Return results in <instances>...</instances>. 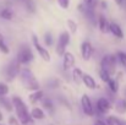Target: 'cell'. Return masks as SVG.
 I'll return each instance as SVG.
<instances>
[{
    "label": "cell",
    "instance_id": "1",
    "mask_svg": "<svg viewBox=\"0 0 126 125\" xmlns=\"http://www.w3.org/2000/svg\"><path fill=\"white\" fill-rule=\"evenodd\" d=\"M11 102H12L14 109H15V112H16L17 119H18V122L21 123V125H33L34 124V120H33V119L31 118V115H30L28 107H27V104L22 101L21 97L14 96V97L11 98Z\"/></svg>",
    "mask_w": 126,
    "mask_h": 125
},
{
    "label": "cell",
    "instance_id": "2",
    "mask_svg": "<svg viewBox=\"0 0 126 125\" xmlns=\"http://www.w3.org/2000/svg\"><path fill=\"white\" fill-rule=\"evenodd\" d=\"M18 76H20V79H21V81H22L26 89L32 92V91H36V89L41 88V85L38 82V80L34 77L33 71L30 68H21Z\"/></svg>",
    "mask_w": 126,
    "mask_h": 125
},
{
    "label": "cell",
    "instance_id": "3",
    "mask_svg": "<svg viewBox=\"0 0 126 125\" xmlns=\"http://www.w3.org/2000/svg\"><path fill=\"white\" fill-rule=\"evenodd\" d=\"M118 65H119V63H118V58H116L115 53L104 54L100 58V61H99V68L102 70L108 71L111 76L115 75V72L118 71Z\"/></svg>",
    "mask_w": 126,
    "mask_h": 125
},
{
    "label": "cell",
    "instance_id": "4",
    "mask_svg": "<svg viewBox=\"0 0 126 125\" xmlns=\"http://www.w3.org/2000/svg\"><path fill=\"white\" fill-rule=\"evenodd\" d=\"M16 60L22 66H27L28 64H31L34 60V54H33L31 45H28L26 43L21 44L18 50H17V54H16Z\"/></svg>",
    "mask_w": 126,
    "mask_h": 125
},
{
    "label": "cell",
    "instance_id": "5",
    "mask_svg": "<svg viewBox=\"0 0 126 125\" xmlns=\"http://www.w3.org/2000/svg\"><path fill=\"white\" fill-rule=\"evenodd\" d=\"M70 42H71L70 32H69V31H63V32L59 35L56 44H55V53H56L58 56L61 58V55L66 52V49H67Z\"/></svg>",
    "mask_w": 126,
    "mask_h": 125
},
{
    "label": "cell",
    "instance_id": "6",
    "mask_svg": "<svg viewBox=\"0 0 126 125\" xmlns=\"http://www.w3.org/2000/svg\"><path fill=\"white\" fill-rule=\"evenodd\" d=\"M21 68H22V65H21V64H20L17 60H16V58H15L14 60H11V61H10V63L6 65L5 71H4L6 81H7V82H12V81H14V80L18 76Z\"/></svg>",
    "mask_w": 126,
    "mask_h": 125
},
{
    "label": "cell",
    "instance_id": "7",
    "mask_svg": "<svg viewBox=\"0 0 126 125\" xmlns=\"http://www.w3.org/2000/svg\"><path fill=\"white\" fill-rule=\"evenodd\" d=\"M32 45H33V48L36 49V52L38 53V55L42 58L43 61H45V63H50V60H51L50 52L48 50V48H45L44 45L41 44V42H39V39H38L37 35H33V36H32Z\"/></svg>",
    "mask_w": 126,
    "mask_h": 125
},
{
    "label": "cell",
    "instance_id": "8",
    "mask_svg": "<svg viewBox=\"0 0 126 125\" xmlns=\"http://www.w3.org/2000/svg\"><path fill=\"white\" fill-rule=\"evenodd\" d=\"M76 64V58L75 55L71 53V52H65L63 55H61V66H63V70L64 71H69L71 70Z\"/></svg>",
    "mask_w": 126,
    "mask_h": 125
},
{
    "label": "cell",
    "instance_id": "9",
    "mask_svg": "<svg viewBox=\"0 0 126 125\" xmlns=\"http://www.w3.org/2000/svg\"><path fill=\"white\" fill-rule=\"evenodd\" d=\"M80 52H81V56H82L83 61H89L92 59V56H93V53H94L93 44L89 41H83L81 43Z\"/></svg>",
    "mask_w": 126,
    "mask_h": 125
},
{
    "label": "cell",
    "instance_id": "10",
    "mask_svg": "<svg viewBox=\"0 0 126 125\" xmlns=\"http://www.w3.org/2000/svg\"><path fill=\"white\" fill-rule=\"evenodd\" d=\"M81 108L83 110V113L88 117L94 115V107H93V102L91 99V97L88 94H82L81 96Z\"/></svg>",
    "mask_w": 126,
    "mask_h": 125
},
{
    "label": "cell",
    "instance_id": "11",
    "mask_svg": "<svg viewBox=\"0 0 126 125\" xmlns=\"http://www.w3.org/2000/svg\"><path fill=\"white\" fill-rule=\"evenodd\" d=\"M95 109L100 113V114H107L110 109H111V102L109 98L107 97H100L97 99L95 102Z\"/></svg>",
    "mask_w": 126,
    "mask_h": 125
},
{
    "label": "cell",
    "instance_id": "12",
    "mask_svg": "<svg viewBox=\"0 0 126 125\" xmlns=\"http://www.w3.org/2000/svg\"><path fill=\"white\" fill-rule=\"evenodd\" d=\"M109 20L107 18V16L104 14H99L97 16V26L100 31V33H109Z\"/></svg>",
    "mask_w": 126,
    "mask_h": 125
},
{
    "label": "cell",
    "instance_id": "13",
    "mask_svg": "<svg viewBox=\"0 0 126 125\" xmlns=\"http://www.w3.org/2000/svg\"><path fill=\"white\" fill-rule=\"evenodd\" d=\"M109 33H111L118 39H124V36H125L124 31H123V27L118 22H114V21H111L109 23Z\"/></svg>",
    "mask_w": 126,
    "mask_h": 125
},
{
    "label": "cell",
    "instance_id": "14",
    "mask_svg": "<svg viewBox=\"0 0 126 125\" xmlns=\"http://www.w3.org/2000/svg\"><path fill=\"white\" fill-rule=\"evenodd\" d=\"M83 16L86 17V20L89 22L91 26H97V14H95V10L94 9H88V7H84V11L82 12Z\"/></svg>",
    "mask_w": 126,
    "mask_h": 125
},
{
    "label": "cell",
    "instance_id": "15",
    "mask_svg": "<svg viewBox=\"0 0 126 125\" xmlns=\"http://www.w3.org/2000/svg\"><path fill=\"white\" fill-rule=\"evenodd\" d=\"M82 83H83L88 89H95V88L98 87L95 79H94L91 74H87V72H83V76H82Z\"/></svg>",
    "mask_w": 126,
    "mask_h": 125
},
{
    "label": "cell",
    "instance_id": "16",
    "mask_svg": "<svg viewBox=\"0 0 126 125\" xmlns=\"http://www.w3.org/2000/svg\"><path fill=\"white\" fill-rule=\"evenodd\" d=\"M44 97V91H42L41 88L39 89H36V91H32L28 96V101L31 104H36L38 102H41Z\"/></svg>",
    "mask_w": 126,
    "mask_h": 125
},
{
    "label": "cell",
    "instance_id": "17",
    "mask_svg": "<svg viewBox=\"0 0 126 125\" xmlns=\"http://www.w3.org/2000/svg\"><path fill=\"white\" fill-rule=\"evenodd\" d=\"M71 76H72V80H74V82L77 83V85H80V83H82V76H83V70L82 69H80V68H72L71 69Z\"/></svg>",
    "mask_w": 126,
    "mask_h": 125
},
{
    "label": "cell",
    "instance_id": "18",
    "mask_svg": "<svg viewBox=\"0 0 126 125\" xmlns=\"http://www.w3.org/2000/svg\"><path fill=\"white\" fill-rule=\"evenodd\" d=\"M30 115H31V118L33 120H42V119L45 118L44 110H43L42 108H39V107H33L32 110L30 112Z\"/></svg>",
    "mask_w": 126,
    "mask_h": 125
},
{
    "label": "cell",
    "instance_id": "19",
    "mask_svg": "<svg viewBox=\"0 0 126 125\" xmlns=\"http://www.w3.org/2000/svg\"><path fill=\"white\" fill-rule=\"evenodd\" d=\"M107 87H108V91H109V92L116 94V93L119 92V87H120V86H119V81H118L115 77H110L109 81L107 82Z\"/></svg>",
    "mask_w": 126,
    "mask_h": 125
},
{
    "label": "cell",
    "instance_id": "20",
    "mask_svg": "<svg viewBox=\"0 0 126 125\" xmlns=\"http://www.w3.org/2000/svg\"><path fill=\"white\" fill-rule=\"evenodd\" d=\"M0 17L5 21H11L14 18V11L11 7H4L0 10Z\"/></svg>",
    "mask_w": 126,
    "mask_h": 125
},
{
    "label": "cell",
    "instance_id": "21",
    "mask_svg": "<svg viewBox=\"0 0 126 125\" xmlns=\"http://www.w3.org/2000/svg\"><path fill=\"white\" fill-rule=\"evenodd\" d=\"M21 1L23 2V6H25V9H26L27 12H30V14H36V11H37V5H36L34 0H21Z\"/></svg>",
    "mask_w": 126,
    "mask_h": 125
},
{
    "label": "cell",
    "instance_id": "22",
    "mask_svg": "<svg viewBox=\"0 0 126 125\" xmlns=\"http://www.w3.org/2000/svg\"><path fill=\"white\" fill-rule=\"evenodd\" d=\"M114 108H115V110H116L119 114H125L126 113V98L118 99Z\"/></svg>",
    "mask_w": 126,
    "mask_h": 125
},
{
    "label": "cell",
    "instance_id": "23",
    "mask_svg": "<svg viewBox=\"0 0 126 125\" xmlns=\"http://www.w3.org/2000/svg\"><path fill=\"white\" fill-rule=\"evenodd\" d=\"M41 102H42V106H43V108H44L45 110H48V112H50V113L54 112V102H53L50 98L43 97V99L41 101Z\"/></svg>",
    "mask_w": 126,
    "mask_h": 125
},
{
    "label": "cell",
    "instance_id": "24",
    "mask_svg": "<svg viewBox=\"0 0 126 125\" xmlns=\"http://www.w3.org/2000/svg\"><path fill=\"white\" fill-rule=\"evenodd\" d=\"M115 54H116V58H118V63H119V65H120L124 70H126V52L119 50V52H116Z\"/></svg>",
    "mask_w": 126,
    "mask_h": 125
},
{
    "label": "cell",
    "instance_id": "25",
    "mask_svg": "<svg viewBox=\"0 0 126 125\" xmlns=\"http://www.w3.org/2000/svg\"><path fill=\"white\" fill-rule=\"evenodd\" d=\"M43 41H44V44L45 47H53L54 45V36L50 31L45 32L44 36H43Z\"/></svg>",
    "mask_w": 126,
    "mask_h": 125
},
{
    "label": "cell",
    "instance_id": "26",
    "mask_svg": "<svg viewBox=\"0 0 126 125\" xmlns=\"http://www.w3.org/2000/svg\"><path fill=\"white\" fill-rule=\"evenodd\" d=\"M0 106H1V107H4L7 112H12V110H14L12 102H11V101H9V99H6V97H5V96H4V97H0Z\"/></svg>",
    "mask_w": 126,
    "mask_h": 125
},
{
    "label": "cell",
    "instance_id": "27",
    "mask_svg": "<svg viewBox=\"0 0 126 125\" xmlns=\"http://www.w3.org/2000/svg\"><path fill=\"white\" fill-rule=\"evenodd\" d=\"M66 25H67V28H69V32H70V33H76V32H77V30H79V25H77V22H76L75 20H72V18H67Z\"/></svg>",
    "mask_w": 126,
    "mask_h": 125
},
{
    "label": "cell",
    "instance_id": "28",
    "mask_svg": "<svg viewBox=\"0 0 126 125\" xmlns=\"http://www.w3.org/2000/svg\"><path fill=\"white\" fill-rule=\"evenodd\" d=\"M0 52L2 53V54H5V55H7L9 53H10V48H9V45L6 44V42H5V38H4V36L0 33Z\"/></svg>",
    "mask_w": 126,
    "mask_h": 125
},
{
    "label": "cell",
    "instance_id": "29",
    "mask_svg": "<svg viewBox=\"0 0 126 125\" xmlns=\"http://www.w3.org/2000/svg\"><path fill=\"white\" fill-rule=\"evenodd\" d=\"M84 7H88V9H97L98 7V0H82Z\"/></svg>",
    "mask_w": 126,
    "mask_h": 125
},
{
    "label": "cell",
    "instance_id": "30",
    "mask_svg": "<svg viewBox=\"0 0 126 125\" xmlns=\"http://www.w3.org/2000/svg\"><path fill=\"white\" fill-rule=\"evenodd\" d=\"M98 74H99V77H100V80L103 81V82H108L109 81V79L111 77V75L108 72V71H105V70H102V69H99V71H98Z\"/></svg>",
    "mask_w": 126,
    "mask_h": 125
},
{
    "label": "cell",
    "instance_id": "31",
    "mask_svg": "<svg viewBox=\"0 0 126 125\" xmlns=\"http://www.w3.org/2000/svg\"><path fill=\"white\" fill-rule=\"evenodd\" d=\"M10 92V88L7 86V83L5 82H0V97H4V96H7Z\"/></svg>",
    "mask_w": 126,
    "mask_h": 125
},
{
    "label": "cell",
    "instance_id": "32",
    "mask_svg": "<svg viewBox=\"0 0 126 125\" xmlns=\"http://www.w3.org/2000/svg\"><path fill=\"white\" fill-rule=\"evenodd\" d=\"M48 86L50 88H58L60 86V80L59 79H51L49 82H48Z\"/></svg>",
    "mask_w": 126,
    "mask_h": 125
},
{
    "label": "cell",
    "instance_id": "33",
    "mask_svg": "<svg viewBox=\"0 0 126 125\" xmlns=\"http://www.w3.org/2000/svg\"><path fill=\"white\" fill-rule=\"evenodd\" d=\"M56 1H58L59 6L61 9H64V10H66V9L70 7V0H56Z\"/></svg>",
    "mask_w": 126,
    "mask_h": 125
},
{
    "label": "cell",
    "instance_id": "34",
    "mask_svg": "<svg viewBox=\"0 0 126 125\" xmlns=\"http://www.w3.org/2000/svg\"><path fill=\"white\" fill-rule=\"evenodd\" d=\"M107 124L108 125H118V118L114 117V115L108 117V119H107Z\"/></svg>",
    "mask_w": 126,
    "mask_h": 125
},
{
    "label": "cell",
    "instance_id": "35",
    "mask_svg": "<svg viewBox=\"0 0 126 125\" xmlns=\"http://www.w3.org/2000/svg\"><path fill=\"white\" fill-rule=\"evenodd\" d=\"M9 123H10V125H21V123L18 122V119L16 117H12V115L9 118Z\"/></svg>",
    "mask_w": 126,
    "mask_h": 125
},
{
    "label": "cell",
    "instance_id": "36",
    "mask_svg": "<svg viewBox=\"0 0 126 125\" xmlns=\"http://www.w3.org/2000/svg\"><path fill=\"white\" fill-rule=\"evenodd\" d=\"M98 6H99V9H102V10H107V9H108V1L100 0V1L98 2Z\"/></svg>",
    "mask_w": 126,
    "mask_h": 125
},
{
    "label": "cell",
    "instance_id": "37",
    "mask_svg": "<svg viewBox=\"0 0 126 125\" xmlns=\"http://www.w3.org/2000/svg\"><path fill=\"white\" fill-rule=\"evenodd\" d=\"M77 10H79V12H83L84 11V5H83V2H80L79 5H77Z\"/></svg>",
    "mask_w": 126,
    "mask_h": 125
},
{
    "label": "cell",
    "instance_id": "38",
    "mask_svg": "<svg viewBox=\"0 0 126 125\" xmlns=\"http://www.w3.org/2000/svg\"><path fill=\"white\" fill-rule=\"evenodd\" d=\"M115 1V4L119 6V7H123V5H124V2H125V0H114Z\"/></svg>",
    "mask_w": 126,
    "mask_h": 125
},
{
    "label": "cell",
    "instance_id": "39",
    "mask_svg": "<svg viewBox=\"0 0 126 125\" xmlns=\"http://www.w3.org/2000/svg\"><path fill=\"white\" fill-rule=\"evenodd\" d=\"M94 125H108V124H107V122H103V120L98 119V120H95V123H94Z\"/></svg>",
    "mask_w": 126,
    "mask_h": 125
},
{
    "label": "cell",
    "instance_id": "40",
    "mask_svg": "<svg viewBox=\"0 0 126 125\" xmlns=\"http://www.w3.org/2000/svg\"><path fill=\"white\" fill-rule=\"evenodd\" d=\"M118 125H126V120H123V119L118 118Z\"/></svg>",
    "mask_w": 126,
    "mask_h": 125
},
{
    "label": "cell",
    "instance_id": "41",
    "mask_svg": "<svg viewBox=\"0 0 126 125\" xmlns=\"http://www.w3.org/2000/svg\"><path fill=\"white\" fill-rule=\"evenodd\" d=\"M2 119H4V117H2V113H1V110H0V122H2Z\"/></svg>",
    "mask_w": 126,
    "mask_h": 125
},
{
    "label": "cell",
    "instance_id": "42",
    "mask_svg": "<svg viewBox=\"0 0 126 125\" xmlns=\"http://www.w3.org/2000/svg\"><path fill=\"white\" fill-rule=\"evenodd\" d=\"M124 96H125V98H126V87L124 88Z\"/></svg>",
    "mask_w": 126,
    "mask_h": 125
},
{
    "label": "cell",
    "instance_id": "43",
    "mask_svg": "<svg viewBox=\"0 0 126 125\" xmlns=\"http://www.w3.org/2000/svg\"><path fill=\"white\" fill-rule=\"evenodd\" d=\"M49 1H54V0H49Z\"/></svg>",
    "mask_w": 126,
    "mask_h": 125
},
{
    "label": "cell",
    "instance_id": "44",
    "mask_svg": "<svg viewBox=\"0 0 126 125\" xmlns=\"http://www.w3.org/2000/svg\"><path fill=\"white\" fill-rule=\"evenodd\" d=\"M0 125H4V124H1V123H0Z\"/></svg>",
    "mask_w": 126,
    "mask_h": 125
},
{
    "label": "cell",
    "instance_id": "45",
    "mask_svg": "<svg viewBox=\"0 0 126 125\" xmlns=\"http://www.w3.org/2000/svg\"><path fill=\"white\" fill-rule=\"evenodd\" d=\"M18 1H21V0H18Z\"/></svg>",
    "mask_w": 126,
    "mask_h": 125
},
{
    "label": "cell",
    "instance_id": "46",
    "mask_svg": "<svg viewBox=\"0 0 126 125\" xmlns=\"http://www.w3.org/2000/svg\"><path fill=\"white\" fill-rule=\"evenodd\" d=\"M125 71H126V70H125Z\"/></svg>",
    "mask_w": 126,
    "mask_h": 125
}]
</instances>
